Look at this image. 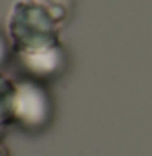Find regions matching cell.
Segmentation results:
<instances>
[{"label": "cell", "instance_id": "1", "mask_svg": "<svg viewBox=\"0 0 152 156\" xmlns=\"http://www.w3.org/2000/svg\"><path fill=\"white\" fill-rule=\"evenodd\" d=\"M64 20L42 0H16L6 22V36L16 56L58 46Z\"/></svg>", "mask_w": 152, "mask_h": 156}, {"label": "cell", "instance_id": "2", "mask_svg": "<svg viewBox=\"0 0 152 156\" xmlns=\"http://www.w3.org/2000/svg\"><path fill=\"white\" fill-rule=\"evenodd\" d=\"M54 104L44 82L24 76L14 86L12 124L28 134H38L50 126Z\"/></svg>", "mask_w": 152, "mask_h": 156}, {"label": "cell", "instance_id": "3", "mask_svg": "<svg viewBox=\"0 0 152 156\" xmlns=\"http://www.w3.org/2000/svg\"><path fill=\"white\" fill-rule=\"evenodd\" d=\"M18 62L28 78H34L38 82H46V80H54L56 76L62 74V70L66 68V54L62 46L58 44L52 48L30 52V54H20Z\"/></svg>", "mask_w": 152, "mask_h": 156}, {"label": "cell", "instance_id": "4", "mask_svg": "<svg viewBox=\"0 0 152 156\" xmlns=\"http://www.w3.org/2000/svg\"><path fill=\"white\" fill-rule=\"evenodd\" d=\"M14 86L10 78L0 74V140L8 132L12 124V110H14Z\"/></svg>", "mask_w": 152, "mask_h": 156}, {"label": "cell", "instance_id": "5", "mask_svg": "<svg viewBox=\"0 0 152 156\" xmlns=\"http://www.w3.org/2000/svg\"><path fill=\"white\" fill-rule=\"evenodd\" d=\"M10 40L8 36H4V34L0 32V68L6 64V60H8V52H10Z\"/></svg>", "mask_w": 152, "mask_h": 156}, {"label": "cell", "instance_id": "6", "mask_svg": "<svg viewBox=\"0 0 152 156\" xmlns=\"http://www.w3.org/2000/svg\"><path fill=\"white\" fill-rule=\"evenodd\" d=\"M0 156H10V152H8V148H6V144L0 140Z\"/></svg>", "mask_w": 152, "mask_h": 156}]
</instances>
